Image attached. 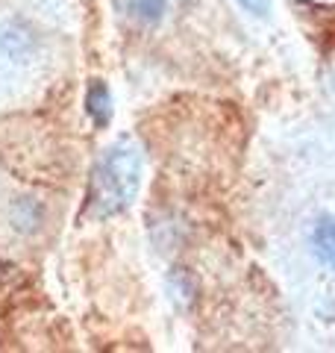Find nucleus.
<instances>
[{
    "label": "nucleus",
    "instance_id": "obj_5",
    "mask_svg": "<svg viewBox=\"0 0 335 353\" xmlns=\"http://www.w3.org/2000/svg\"><path fill=\"white\" fill-rule=\"evenodd\" d=\"M238 3L253 15H267V0H238Z\"/></svg>",
    "mask_w": 335,
    "mask_h": 353
},
{
    "label": "nucleus",
    "instance_id": "obj_2",
    "mask_svg": "<svg viewBox=\"0 0 335 353\" xmlns=\"http://www.w3.org/2000/svg\"><path fill=\"white\" fill-rule=\"evenodd\" d=\"M312 250L321 265H327L329 271H335V218L332 215H321L312 227Z\"/></svg>",
    "mask_w": 335,
    "mask_h": 353
},
{
    "label": "nucleus",
    "instance_id": "obj_3",
    "mask_svg": "<svg viewBox=\"0 0 335 353\" xmlns=\"http://www.w3.org/2000/svg\"><path fill=\"white\" fill-rule=\"evenodd\" d=\"M115 9L136 24H159L168 12V0H115Z\"/></svg>",
    "mask_w": 335,
    "mask_h": 353
},
{
    "label": "nucleus",
    "instance_id": "obj_4",
    "mask_svg": "<svg viewBox=\"0 0 335 353\" xmlns=\"http://www.w3.org/2000/svg\"><path fill=\"white\" fill-rule=\"evenodd\" d=\"M85 112L92 115V121L97 127H109V121H112V94H109L106 83L92 80V85H88V92H85Z\"/></svg>",
    "mask_w": 335,
    "mask_h": 353
},
{
    "label": "nucleus",
    "instance_id": "obj_1",
    "mask_svg": "<svg viewBox=\"0 0 335 353\" xmlns=\"http://www.w3.org/2000/svg\"><path fill=\"white\" fill-rule=\"evenodd\" d=\"M141 183V153L132 141H115L103 150L92 174L88 203L100 218L118 215L132 203Z\"/></svg>",
    "mask_w": 335,
    "mask_h": 353
}]
</instances>
